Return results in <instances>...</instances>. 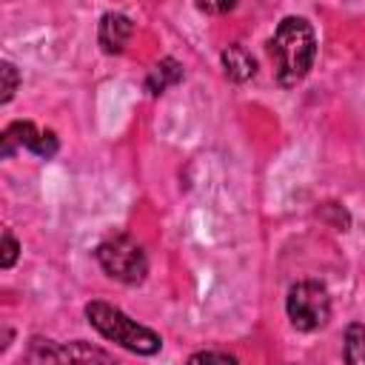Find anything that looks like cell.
<instances>
[{"label":"cell","instance_id":"obj_3","mask_svg":"<svg viewBox=\"0 0 365 365\" xmlns=\"http://www.w3.org/2000/svg\"><path fill=\"white\" fill-rule=\"evenodd\" d=\"M97 262L100 268L117 279V282H125V285H137L145 279L148 274V257L143 251V245L137 240H131L128 234H117V237H108L106 242L97 245Z\"/></svg>","mask_w":365,"mask_h":365},{"label":"cell","instance_id":"obj_15","mask_svg":"<svg viewBox=\"0 0 365 365\" xmlns=\"http://www.w3.org/2000/svg\"><path fill=\"white\" fill-rule=\"evenodd\" d=\"M197 9L205 11V14H220V11H231L234 3H220V6H214V3H197Z\"/></svg>","mask_w":365,"mask_h":365},{"label":"cell","instance_id":"obj_14","mask_svg":"<svg viewBox=\"0 0 365 365\" xmlns=\"http://www.w3.org/2000/svg\"><path fill=\"white\" fill-rule=\"evenodd\" d=\"M17 254H20V242L11 237V231H3V248H0V268H11L17 262Z\"/></svg>","mask_w":365,"mask_h":365},{"label":"cell","instance_id":"obj_8","mask_svg":"<svg viewBox=\"0 0 365 365\" xmlns=\"http://www.w3.org/2000/svg\"><path fill=\"white\" fill-rule=\"evenodd\" d=\"M37 137H40V131H37V125L31 123V120H14V123H9L6 128H3V134H0V157H11L17 148H34V143H37Z\"/></svg>","mask_w":365,"mask_h":365},{"label":"cell","instance_id":"obj_2","mask_svg":"<svg viewBox=\"0 0 365 365\" xmlns=\"http://www.w3.org/2000/svg\"><path fill=\"white\" fill-rule=\"evenodd\" d=\"M86 317H88V325L100 336H106L108 342H117L120 348H125L131 354L151 356V354H157L163 348V336L157 331H151L148 325H140L137 319H131L128 314H123L111 302L91 299L86 305Z\"/></svg>","mask_w":365,"mask_h":365},{"label":"cell","instance_id":"obj_11","mask_svg":"<svg viewBox=\"0 0 365 365\" xmlns=\"http://www.w3.org/2000/svg\"><path fill=\"white\" fill-rule=\"evenodd\" d=\"M0 77H3V94H0V103L6 106L11 97H14V91H17V86H20V71L14 68V63H9V60H3L0 63Z\"/></svg>","mask_w":365,"mask_h":365},{"label":"cell","instance_id":"obj_5","mask_svg":"<svg viewBox=\"0 0 365 365\" xmlns=\"http://www.w3.org/2000/svg\"><path fill=\"white\" fill-rule=\"evenodd\" d=\"M31 365H117L111 354L103 348L74 339V342H51V339H34L29 351Z\"/></svg>","mask_w":365,"mask_h":365},{"label":"cell","instance_id":"obj_6","mask_svg":"<svg viewBox=\"0 0 365 365\" xmlns=\"http://www.w3.org/2000/svg\"><path fill=\"white\" fill-rule=\"evenodd\" d=\"M131 34H134V23H131L125 14H120V11H106V14L100 17L97 40H100V48H103L106 54H120V51L128 46Z\"/></svg>","mask_w":365,"mask_h":365},{"label":"cell","instance_id":"obj_12","mask_svg":"<svg viewBox=\"0 0 365 365\" xmlns=\"http://www.w3.org/2000/svg\"><path fill=\"white\" fill-rule=\"evenodd\" d=\"M185 365H237V359L225 351H200Z\"/></svg>","mask_w":365,"mask_h":365},{"label":"cell","instance_id":"obj_13","mask_svg":"<svg viewBox=\"0 0 365 365\" xmlns=\"http://www.w3.org/2000/svg\"><path fill=\"white\" fill-rule=\"evenodd\" d=\"M57 148H60L57 134H54V131H40V137H37V143H34L31 154H37V157L48 160V157H54V154H57Z\"/></svg>","mask_w":365,"mask_h":365},{"label":"cell","instance_id":"obj_4","mask_svg":"<svg viewBox=\"0 0 365 365\" xmlns=\"http://www.w3.org/2000/svg\"><path fill=\"white\" fill-rule=\"evenodd\" d=\"M285 314L297 331H317L331 319V294L317 279H302L288 288Z\"/></svg>","mask_w":365,"mask_h":365},{"label":"cell","instance_id":"obj_9","mask_svg":"<svg viewBox=\"0 0 365 365\" xmlns=\"http://www.w3.org/2000/svg\"><path fill=\"white\" fill-rule=\"evenodd\" d=\"M180 80H182V66L174 57H163V60H157L148 68V74H145V91L157 97V94L168 91L171 86H177Z\"/></svg>","mask_w":365,"mask_h":365},{"label":"cell","instance_id":"obj_7","mask_svg":"<svg viewBox=\"0 0 365 365\" xmlns=\"http://www.w3.org/2000/svg\"><path fill=\"white\" fill-rule=\"evenodd\" d=\"M220 60H222L225 77L234 80V83H245V80H251V77L257 74V60H254V54H251L245 46H240V43L225 46L222 54H220Z\"/></svg>","mask_w":365,"mask_h":365},{"label":"cell","instance_id":"obj_10","mask_svg":"<svg viewBox=\"0 0 365 365\" xmlns=\"http://www.w3.org/2000/svg\"><path fill=\"white\" fill-rule=\"evenodd\" d=\"M345 365H365V325L351 322L345 328V345H342Z\"/></svg>","mask_w":365,"mask_h":365},{"label":"cell","instance_id":"obj_1","mask_svg":"<svg viewBox=\"0 0 365 365\" xmlns=\"http://www.w3.org/2000/svg\"><path fill=\"white\" fill-rule=\"evenodd\" d=\"M268 54L274 63V77L282 88H294L305 80L317 57V37L305 17H282L274 37L268 40Z\"/></svg>","mask_w":365,"mask_h":365}]
</instances>
